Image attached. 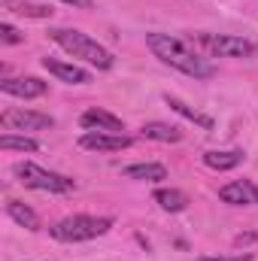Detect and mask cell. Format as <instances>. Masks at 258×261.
Listing matches in <instances>:
<instances>
[{"label":"cell","mask_w":258,"mask_h":261,"mask_svg":"<svg viewBox=\"0 0 258 261\" xmlns=\"http://www.w3.org/2000/svg\"><path fill=\"white\" fill-rule=\"evenodd\" d=\"M146 46L152 49L155 58H161L164 64H170L173 70H179L186 76H194V79L216 76V67L210 64V61H203L197 52H192L183 40H176L170 34H146Z\"/></svg>","instance_id":"6da1fadb"},{"label":"cell","mask_w":258,"mask_h":261,"mask_svg":"<svg viewBox=\"0 0 258 261\" xmlns=\"http://www.w3.org/2000/svg\"><path fill=\"white\" fill-rule=\"evenodd\" d=\"M49 37H52L64 52H70L73 58H82V61H88V64L97 67V70H110V67H113V52H110V49H104L97 40H91V37H88V34H82V31L52 28V31H49Z\"/></svg>","instance_id":"7a4b0ae2"},{"label":"cell","mask_w":258,"mask_h":261,"mask_svg":"<svg viewBox=\"0 0 258 261\" xmlns=\"http://www.w3.org/2000/svg\"><path fill=\"white\" fill-rule=\"evenodd\" d=\"M110 228H113V219H107V216H67L52 228V237L61 243H79V240L100 237Z\"/></svg>","instance_id":"3957f363"},{"label":"cell","mask_w":258,"mask_h":261,"mask_svg":"<svg viewBox=\"0 0 258 261\" xmlns=\"http://www.w3.org/2000/svg\"><path fill=\"white\" fill-rule=\"evenodd\" d=\"M12 173L18 176L21 186L28 189H40V192H73V179H67L61 173H52V170H43L31 161H21L12 167Z\"/></svg>","instance_id":"277c9868"},{"label":"cell","mask_w":258,"mask_h":261,"mask_svg":"<svg viewBox=\"0 0 258 261\" xmlns=\"http://www.w3.org/2000/svg\"><path fill=\"white\" fill-rule=\"evenodd\" d=\"M200 43L213 52V55H222V58H249L255 52V46L243 37H219V34H203Z\"/></svg>","instance_id":"5b68a950"},{"label":"cell","mask_w":258,"mask_h":261,"mask_svg":"<svg viewBox=\"0 0 258 261\" xmlns=\"http://www.w3.org/2000/svg\"><path fill=\"white\" fill-rule=\"evenodd\" d=\"M3 128H18V130H43V128H55V119L46 113H34V110H6L0 116Z\"/></svg>","instance_id":"8992f818"},{"label":"cell","mask_w":258,"mask_h":261,"mask_svg":"<svg viewBox=\"0 0 258 261\" xmlns=\"http://www.w3.org/2000/svg\"><path fill=\"white\" fill-rule=\"evenodd\" d=\"M79 146L82 149H91V152H119V149H128L134 146L128 134H110V130H88L79 137Z\"/></svg>","instance_id":"52a82bcc"},{"label":"cell","mask_w":258,"mask_h":261,"mask_svg":"<svg viewBox=\"0 0 258 261\" xmlns=\"http://www.w3.org/2000/svg\"><path fill=\"white\" fill-rule=\"evenodd\" d=\"M219 197L225 203H234V206H252L258 203V189L249 179H237V182H228L219 189Z\"/></svg>","instance_id":"ba28073f"},{"label":"cell","mask_w":258,"mask_h":261,"mask_svg":"<svg viewBox=\"0 0 258 261\" xmlns=\"http://www.w3.org/2000/svg\"><path fill=\"white\" fill-rule=\"evenodd\" d=\"M3 94H12V97H43L46 94V82L37 79V76H24V79H3L0 82Z\"/></svg>","instance_id":"9c48e42d"},{"label":"cell","mask_w":258,"mask_h":261,"mask_svg":"<svg viewBox=\"0 0 258 261\" xmlns=\"http://www.w3.org/2000/svg\"><path fill=\"white\" fill-rule=\"evenodd\" d=\"M43 67L52 76H58L61 82H70V85H88L91 82V73L88 70H82V67H76V64H64L58 58H43Z\"/></svg>","instance_id":"30bf717a"},{"label":"cell","mask_w":258,"mask_h":261,"mask_svg":"<svg viewBox=\"0 0 258 261\" xmlns=\"http://www.w3.org/2000/svg\"><path fill=\"white\" fill-rule=\"evenodd\" d=\"M79 125L88 128V130H110V134H122V130H125L122 119H116V116L107 113V110H88V113H82Z\"/></svg>","instance_id":"8fae6325"},{"label":"cell","mask_w":258,"mask_h":261,"mask_svg":"<svg viewBox=\"0 0 258 261\" xmlns=\"http://www.w3.org/2000/svg\"><path fill=\"white\" fill-rule=\"evenodd\" d=\"M122 176L128 179H146V182H158V179H167V167L164 164H131L122 170Z\"/></svg>","instance_id":"7c38bea8"},{"label":"cell","mask_w":258,"mask_h":261,"mask_svg":"<svg viewBox=\"0 0 258 261\" xmlns=\"http://www.w3.org/2000/svg\"><path fill=\"white\" fill-rule=\"evenodd\" d=\"M143 137L146 140H158V143H179L183 130L173 128V125H164V122H146L143 125Z\"/></svg>","instance_id":"4fadbf2b"},{"label":"cell","mask_w":258,"mask_h":261,"mask_svg":"<svg viewBox=\"0 0 258 261\" xmlns=\"http://www.w3.org/2000/svg\"><path fill=\"white\" fill-rule=\"evenodd\" d=\"M240 161H243V152H216V149L203 152V164L213 167V170H231Z\"/></svg>","instance_id":"5bb4252c"},{"label":"cell","mask_w":258,"mask_h":261,"mask_svg":"<svg viewBox=\"0 0 258 261\" xmlns=\"http://www.w3.org/2000/svg\"><path fill=\"white\" fill-rule=\"evenodd\" d=\"M6 213H9V219H12V222H18V225H21V228H28V231H37V228H40L37 213H34L31 206L18 203V200H9V203H6Z\"/></svg>","instance_id":"9a60e30c"},{"label":"cell","mask_w":258,"mask_h":261,"mask_svg":"<svg viewBox=\"0 0 258 261\" xmlns=\"http://www.w3.org/2000/svg\"><path fill=\"white\" fill-rule=\"evenodd\" d=\"M164 100H167V107H170L173 113H179L183 119H189V122H194V125H200L203 130H213V119H210V116H200L197 110L186 107L183 100H176V97H170V94H164Z\"/></svg>","instance_id":"2e32d148"},{"label":"cell","mask_w":258,"mask_h":261,"mask_svg":"<svg viewBox=\"0 0 258 261\" xmlns=\"http://www.w3.org/2000/svg\"><path fill=\"white\" fill-rule=\"evenodd\" d=\"M155 203L161 210H167V213H179V210L189 206V197L183 195V192H176V189H158L155 192Z\"/></svg>","instance_id":"e0dca14e"},{"label":"cell","mask_w":258,"mask_h":261,"mask_svg":"<svg viewBox=\"0 0 258 261\" xmlns=\"http://www.w3.org/2000/svg\"><path fill=\"white\" fill-rule=\"evenodd\" d=\"M0 149H18V152H37L40 146H37V140H31V137H12V134H3L0 137Z\"/></svg>","instance_id":"ac0fdd59"},{"label":"cell","mask_w":258,"mask_h":261,"mask_svg":"<svg viewBox=\"0 0 258 261\" xmlns=\"http://www.w3.org/2000/svg\"><path fill=\"white\" fill-rule=\"evenodd\" d=\"M9 9L18 12V15H31V18H52V9H49V6H34V3L24 6V3H21V6H9Z\"/></svg>","instance_id":"d6986e66"},{"label":"cell","mask_w":258,"mask_h":261,"mask_svg":"<svg viewBox=\"0 0 258 261\" xmlns=\"http://www.w3.org/2000/svg\"><path fill=\"white\" fill-rule=\"evenodd\" d=\"M0 40H3V43H21L24 37H21L9 21H3V24H0Z\"/></svg>","instance_id":"ffe728a7"},{"label":"cell","mask_w":258,"mask_h":261,"mask_svg":"<svg viewBox=\"0 0 258 261\" xmlns=\"http://www.w3.org/2000/svg\"><path fill=\"white\" fill-rule=\"evenodd\" d=\"M197 261H249V255H231V258H222V255H203Z\"/></svg>","instance_id":"44dd1931"},{"label":"cell","mask_w":258,"mask_h":261,"mask_svg":"<svg viewBox=\"0 0 258 261\" xmlns=\"http://www.w3.org/2000/svg\"><path fill=\"white\" fill-rule=\"evenodd\" d=\"M70 6H82V9H91V0H64Z\"/></svg>","instance_id":"7402d4cb"}]
</instances>
